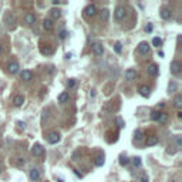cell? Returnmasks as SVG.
<instances>
[{"instance_id": "cell-1", "label": "cell", "mask_w": 182, "mask_h": 182, "mask_svg": "<svg viewBox=\"0 0 182 182\" xmlns=\"http://www.w3.org/2000/svg\"><path fill=\"white\" fill-rule=\"evenodd\" d=\"M4 23L9 29H14L16 27V16L13 13H6L4 16Z\"/></svg>"}, {"instance_id": "cell-2", "label": "cell", "mask_w": 182, "mask_h": 182, "mask_svg": "<svg viewBox=\"0 0 182 182\" xmlns=\"http://www.w3.org/2000/svg\"><path fill=\"white\" fill-rule=\"evenodd\" d=\"M60 140H61V135H60V132H57V131H51V132H48L47 135V141L48 144H57V142H60Z\"/></svg>"}, {"instance_id": "cell-3", "label": "cell", "mask_w": 182, "mask_h": 182, "mask_svg": "<svg viewBox=\"0 0 182 182\" xmlns=\"http://www.w3.org/2000/svg\"><path fill=\"white\" fill-rule=\"evenodd\" d=\"M125 14H127V10L123 6H118V7L114 10V17H115V20H118V22H121V20L125 17Z\"/></svg>"}, {"instance_id": "cell-4", "label": "cell", "mask_w": 182, "mask_h": 182, "mask_svg": "<svg viewBox=\"0 0 182 182\" xmlns=\"http://www.w3.org/2000/svg\"><path fill=\"white\" fill-rule=\"evenodd\" d=\"M97 14V7L94 4H88L86 9H84V16L86 17H94Z\"/></svg>"}, {"instance_id": "cell-5", "label": "cell", "mask_w": 182, "mask_h": 182, "mask_svg": "<svg viewBox=\"0 0 182 182\" xmlns=\"http://www.w3.org/2000/svg\"><path fill=\"white\" fill-rule=\"evenodd\" d=\"M137 51L140 53V54H148L149 53V44L147 43V41H141L137 47Z\"/></svg>"}, {"instance_id": "cell-6", "label": "cell", "mask_w": 182, "mask_h": 182, "mask_svg": "<svg viewBox=\"0 0 182 182\" xmlns=\"http://www.w3.org/2000/svg\"><path fill=\"white\" fill-rule=\"evenodd\" d=\"M31 154H33L34 156H43L44 155V148H43L40 144H34L33 148H31Z\"/></svg>"}, {"instance_id": "cell-7", "label": "cell", "mask_w": 182, "mask_h": 182, "mask_svg": "<svg viewBox=\"0 0 182 182\" xmlns=\"http://www.w3.org/2000/svg\"><path fill=\"white\" fill-rule=\"evenodd\" d=\"M169 68H171V73L172 74H179L181 73V68H182V66H181V63L179 61H176V60H174L171 63V66H169Z\"/></svg>"}, {"instance_id": "cell-8", "label": "cell", "mask_w": 182, "mask_h": 182, "mask_svg": "<svg viewBox=\"0 0 182 182\" xmlns=\"http://www.w3.org/2000/svg\"><path fill=\"white\" fill-rule=\"evenodd\" d=\"M103 53H104V47H103V44H100V43H95V44L93 46V54L97 57L103 56Z\"/></svg>"}, {"instance_id": "cell-9", "label": "cell", "mask_w": 182, "mask_h": 182, "mask_svg": "<svg viewBox=\"0 0 182 182\" xmlns=\"http://www.w3.org/2000/svg\"><path fill=\"white\" fill-rule=\"evenodd\" d=\"M147 71H148V75H151V77H156L158 73H160V68H158L156 64H149L148 68H147Z\"/></svg>"}, {"instance_id": "cell-10", "label": "cell", "mask_w": 182, "mask_h": 182, "mask_svg": "<svg viewBox=\"0 0 182 182\" xmlns=\"http://www.w3.org/2000/svg\"><path fill=\"white\" fill-rule=\"evenodd\" d=\"M43 29L46 30V31H51L53 29H54V23H53L51 19H44V22H43Z\"/></svg>"}, {"instance_id": "cell-11", "label": "cell", "mask_w": 182, "mask_h": 182, "mask_svg": "<svg viewBox=\"0 0 182 182\" xmlns=\"http://www.w3.org/2000/svg\"><path fill=\"white\" fill-rule=\"evenodd\" d=\"M7 68H9V73L16 74V73H19V63L17 61H11V63H9Z\"/></svg>"}, {"instance_id": "cell-12", "label": "cell", "mask_w": 182, "mask_h": 182, "mask_svg": "<svg viewBox=\"0 0 182 182\" xmlns=\"http://www.w3.org/2000/svg\"><path fill=\"white\" fill-rule=\"evenodd\" d=\"M160 14H161V17H162L164 20H168V19H171V16H172V11H171V9H168V7H164L162 10L160 11Z\"/></svg>"}, {"instance_id": "cell-13", "label": "cell", "mask_w": 182, "mask_h": 182, "mask_svg": "<svg viewBox=\"0 0 182 182\" xmlns=\"http://www.w3.org/2000/svg\"><path fill=\"white\" fill-rule=\"evenodd\" d=\"M125 78L128 80V81H132V80H135V78H137V71H135L134 68L127 70L125 71Z\"/></svg>"}, {"instance_id": "cell-14", "label": "cell", "mask_w": 182, "mask_h": 182, "mask_svg": "<svg viewBox=\"0 0 182 182\" xmlns=\"http://www.w3.org/2000/svg\"><path fill=\"white\" fill-rule=\"evenodd\" d=\"M29 176L33 182H37L38 179H40V171H38V169H31V171L29 172Z\"/></svg>"}, {"instance_id": "cell-15", "label": "cell", "mask_w": 182, "mask_h": 182, "mask_svg": "<svg viewBox=\"0 0 182 182\" xmlns=\"http://www.w3.org/2000/svg\"><path fill=\"white\" fill-rule=\"evenodd\" d=\"M24 23H26V24H29V26L34 24V23H36V16L31 14V13H27V14L24 16Z\"/></svg>"}, {"instance_id": "cell-16", "label": "cell", "mask_w": 182, "mask_h": 182, "mask_svg": "<svg viewBox=\"0 0 182 182\" xmlns=\"http://www.w3.org/2000/svg\"><path fill=\"white\" fill-rule=\"evenodd\" d=\"M20 77H22V80H24V81H30V80L33 78V74H31V71H29V70H23L22 73H20Z\"/></svg>"}, {"instance_id": "cell-17", "label": "cell", "mask_w": 182, "mask_h": 182, "mask_svg": "<svg viewBox=\"0 0 182 182\" xmlns=\"http://www.w3.org/2000/svg\"><path fill=\"white\" fill-rule=\"evenodd\" d=\"M23 103H24V97L23 95H16L14 98H13V104H14L16 107H22Z\"/></svg>"}, {"instance_id": "cell-18", "label": "cell", "mask_w": 182, "mask_h": 182, "mask_svg": "<svg viewBox=\"0 0 182 182\" xmlns=\"http://www.w3.org/2000/svg\"><path fill=\"white\" fill-rule=\"evenodd\" d=\"M168 119H169V117H168L167 112H160V117H158V123L160 124H167L168 123Z\"/></svg>"}, {"instance_id": "cell-19", "label": "cell", "mask_w": 182, "mask_h": 182, "mask_svg": "<svg viewBox=\"0 0 182 182\" xmlns=\"http://www.w3.org/2000/svg\"><path fill=\"white\" fill-rule=\"evenodd\" d=\"M158 144V137L156 135H151V137H148V140H147V145L148 147H154V145Z\"/></svg>"}, {"instance_id": "cell-20", "label": "cell", "mask_w": 182, "mask_h": 182, "mask_svg": "<svg viewBox=\"0 0 182 182\" xmlns=\"http://www.w3.org/2000/svg\"><path fill=\"white\" fill-rule=\"evenodd\" d=\"M108 17H110V10H108V9H103V10L100 11V19L103 20V22H107Z\"/></svg>"}, {"instance_id": "cell-21", "label": "cell", "mask_w": 182, "mask_h": 182, "mask_svg": "<svg viewBox=\"0 0 182 182\" xmlns=\"http://www.w3.org/2000/svg\"><path fill=\"white\" fill-rule=\"evenodd\" d=\"M138 93L141 94L142 97L147 98V97H149V88L147 86H141V87H140V90H138Z\"/></svg>"}, {"instance_id": "cell-22", "label": "cell", "mask_w": 182, "mask_h": 182, "mask_svg": "<svg viewBox=\"0 0 182 182\" xmlns=\"http://www.w3.org/2000/svg\"><path fill=\"white\" fill-rule=\"evenodd\" d=\"M172 104H174V107L175 108H181L182 107V95H176L174 98V101H172Z\"/></svg>"}, {"instance_id": "cell-23", "label": "cell", "mask_w": 182, "mask_h": 182, "mask_svg": "<svg viewBox=\"0 0 182 182\" xmlns=\"http://www.w3.org/2000/svg\"><path fill=\"white\" fill-rule=\"evenodd\" d=\"M50 14H51V20H59L60 17H61V11H60L59 9H53V10L50 11Z\"/></svg>"}, {"instance_id": "cell-24", "label": "cell", "mask_w": 182, "mask_h": 182, "mask_svg": "<svg viewBox=\"0 0 182 182\" xmlns=\"http://www.w3.org/2000/svg\"><path fill=\"white\" fill-rule=\"evenodd\" d=\"M68 98H70V97H68V93H61L59 95V103L64 104V103H67L68 101Z\"/></svg>"}, {"instance_id": "cell-25", "label": "cell", "mask_w": 182, "mask_h": 182, "mask_svg": "<svg viewBox=\"0 0 182 182\" xmlns=\"http://www.w3.org/2000/svg\"><path fill=\"white\" fill-rule=\"evenodd\" d=\"M40 51H41V54H46V56H50L53 53V48H50V47H47V46H41L40 47Z\"/></svg>"}, {"instance_id": "cell-26", "label": "cell", "mask_w": 182, "mask_h": 182, "mask_svg": "<svg viewBox=\"0 0 182 182\" xmlns=\"http://www.w3.org/2000/svg\"><path fill=\"white\" fill-rule=\"evenodd\" d=\"M94 164H95L97 167H103L104 165V155H98L95 158V161H94Z\"/></svg>"}, {"instance_id": "cell-27", "label": "cell", "mask_w": 182, "mask_h": 182, "mask_svg": "<svg viewBox=\"0 0 182 182\" xmlns=\"http://www.w3.org/2000/svg\"><path fill=\"white\" fill-rule=\"evenodd\" d=\"M142 138H144V131H142V130H137V131H135V140L140 142V141H142Z\"/></svg>"}, {"instance_id": "cell-28", "label": "cell", "mask_w": 182, "mask_h": 182, "mask_svg": "<svg viewBox=\"0 0 182 182\" xmlns=\"http://www.w3.org/2000/svg\"><path fill=\"white\" fill-rule=\"evenodd\" d=\"M176 88H178L176 83L171 81V83H169V86H168V93H174V91H176Z\"/></svg>"}, {"instance_id": "cell-29", "label": "cell", "mask_w": 182, "mask_h": 182, "mask_svg": "<svg viewBox=\"0 0 182 182\" xmlns=\"http://www.w3.org/2000/svg\"><path fill=\"white\" fill-rule=\"evenodd\" d=\"M130 164V160L127 158V156H124V155H121L119 156V165H123V167H125V165H128Z\"/></svg>"}, {"instance_id": "cell-30", "label": "cell", "mask_w": 182, "mask_h": 182, "mask_svg": "<svg viewBox=\"0 0 182 182\" xmlns=\"http://www.w3.org/2000/svg\"><path fill=\"white\" fill-rule=\"evenodd\" d=\"M75 86H77V81H75L74 78H70V80H68V83H67V87H68L70 90H73Z\"/></svg>"}, {"instance_id": "cell-31", "label": "cell", "mask_w": 182, "mask_h": 182, "mask_svg": "<svg viewBox=\"0 0 182 182\" xmlns=\"http://www.w3.org/2000/svg\"><path fill=\"white\" fill-rule=\"evenodd\" d=\"M152 44L155 46V47H160V46L162 44V40H161L160 37H154V40H152Z\"/></svg>"}, {"instance_id": "cell-32", "label": "cell", "mask_w": 182, "mask_h": 182, "mask_svg": "<svg viewBox=\"0 0 182 182\" xmlns=\"http://www.w3.org/2000/svg\"><path fill=\"white\" fill-rule=\"evenodd\" d=\"M132 164H134V167H140V165H141V158H140V156H135L134 160H132Z\"/></svg>"}, {"instance_id": "cell-33", "label": "cell", "mask_w": 182, "mask_h": 182, "mask_svg": "<svg viewBox=\"0 0 182 182\" xmlns=\"http://www.w3.org/2000/svg\"><path fill=\"white\" fill-rule=\"evenodd\" d=\"M114 50H115V53H121V50H123L121 43H115V44H114Z\"/></svg>"}, {"instance_id": "cell-34", "label": "cell", "mask_w": 182, "mask_h": 182, "mask_svg": "<svg viewBox=\"0 0 182 182\" xmlns=\"http://www.w3.org/2000/svg\"><path fill=\"white\" fill-rule=\"evenodd\" d=\"M117 124H118L119 128H124V127H125V124H124V121H123L121 117H117Z\"/></svg>"}, {"instance_id": "cell-35", "label": "cell", "mask_w": 182, "mask_h": 182, "mask_svg": "<svg viewBox=\"0 0 182 182\" xmlns=\"http://www.w3.org/2000/svg\"><path fill=\"white\" fill-rule=\"evenodd\" d=\"M158 117H160V112H158V111H152V114H151V118H152L154 121H156V119H158Z\"/></svg>"}, {"instance_id": "cell-36", "label": "cell", "mask_w": 182, "mask_h": 182, "mask_svg": "<svg viewBox=\"0 0 182 182\" xmlns=\"http://www.w3.org/2000/svg\"><path fill=\"white\" fill-rule=\"evenodd\" d=\"M140 182H149V179H148V176L145 174H142L141 176H140Z\"/></svg>"}, {"instance_id": "cell-37", "label": "cell", "mask_w": 182, "mask_h": 182, "mask_svg": "<svg viewBox=\"0 0 182 182\" xmlns=\"http://www.w3.org/2000/svg\"><path fill=\"white\" fill-rule=\"evenodd\" d=\"M66 36H67V31H66V30H61V31H60V34H59V37L63 40V38H66Z\"/></svg>"}, {"instance_id": "cell-38", "label": "cell", "mask_w": 182, "mask_h": 182, "mask_svg": "<svg viewBox=\"0 0 182 182\" xmlns=\"http://www.w3.org/2000/svg\"><path fill=\"white\" fill-rule=\"evenodd\" d=\"M145 31H147V33H151V31H152V24H148V26H145Z\"/></svg>"}, {"instance_id": "cell-39", "label": "cell", "mask_w": 182, "mask_h": 182, "mask_svg": "<svg viewBox=\"0 0 182 182\" xmlns=\"http://www.w3.org/2000/svg\"><path fill=\"white\" fill-rule=\"evenodd\" d=\"M175 140H176V145H178V148H181V137H179V135H176V137H175Z\"/></svg>"}, {"instance_id": "cell-40", "label": "cell", "mask_w": 182, "mask_h": 182, "mask_svg": "<svg viewBox=\"0 0 182 182\" xmlns=\"http://www.w3.org/2000/svg\"><path fill=\"white\" fill-rule=\"evenodd\" d=\"M176 151L175 149H171V147H168V149H167V154H175Z\"/></svg>"}, {"instance_id": "cell-41", "label": "cell", "mask_w": 182, "mask_h": 182, "mask_svg": "<svg viewBox=\"0 0 182 182\" xmlns=\"http://www.w3.org/2000/svg\"><path fill=\"white\" fill-rule=\"evenodd\" d=\"M17 165H24V160L19 158V161H17Z\"/></svg>"}, {"instance_id": "cell-42", "label": "cell", "mask_w": 182, "mask_h": 182, "mask_svg": "<svg viewBox=\"0 0 182 182\" xmlns=\"http://www.w3.org/2000/svg\"><path fill=\"white\" fill-rule=\"evenodd\" d=\"M160 108H164V104H162V103H161V104H158V105H156V110H160Z\"/></svg>"}, {"instance_id": "cell-43", "label": "cell", "mask_w": 182, "mask_h": 182, "mask_svg": "<svg viewBox=\"0 0 182 182\" xmlns=\"http://www.w3.org/2000/svg\"><path fill=\"white\" fill-rule=\"evenodd\" d=\"M0 51H2V47H0Z\"/></svg>"}]
</instances>
